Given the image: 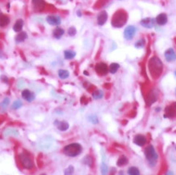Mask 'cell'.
Instances as JSON below:
<instances>
[{
    "label": "cell",
    "instance_id": "19",
    "mask_svg": "<svg viewBox=\"0 0 176 175\" xmlns=\"http://www.w3.org/2000/svg\"><path fill=\"white\" fill-rule=\"evenodd\" d=\"M156 23L159 25H164L167 23V16L165 13L159 14L157 17H156Z\"/></svg>",
    "mask_w": 176,
    "mask_h": 175
},
{
    "label": "cell",
    "instance_id": "1",
    "mask_svg": "<svg viewBox=\"0 0 176 175\" xmlns=\"http://www.w3.org/2000/svg\"><path fill=\"white\" fill-rule=\"evenodd\" d=\"M149 70L151 77L157 79L162 75L163 72V64L159 58L157 56L152 57L149 61Z\"/></svg>",
    "mask_w": 176,
    "mask_h": 175
},
{
    "label": "cell",
    "instance_id": "38",
    "mask_svg": "<svg viewBox=\"0 0 176 175\" xmlns=\"http://www.w3.org/2000/svg\"><path fill=\"white\" fill-rule=\"evenodd\" d=\"M6 58V55L4 54V52L0 49V59H5Z\"/></svg>",
    "mask_w": 176,
    "mask_h": 175
},
{
    "label": "cell",
    "instance_id": "25",
    "mask_svg": "<svg viewBox=\"0 0 176 175\" xmlns=\"http://www.w3.org/2000/svg\"><path fill=\"white\" fill-rule=\"evenodd\" d=\"M120 68V65H119L118 63H112L110 64L109 68H108V71H109L110 73L114 74L116 73L118 70V68Z\"/></svg>",
    "mask_w": 176,
    "mask_h": 175
},
{
    "label": "cell",
    "instance_id": "37",
    "mask_svg": "<svg viewBox=\"0 0 176 175\" xmlns=\"http://www.w3.org/2000/svg\"><path fill=\"white\" fill-rule=\"evenodd\" d=\"M0 80L3 82V83H6V84H8L9 83V79L8 77L5 76V75H1L0 76Z\"/></svg>",
    "mask_w": 176,
    "mask_h": 175
},
{
    "label": "cell",
    "instance_id": "43",
    "mask_svg": "<svg viewBox=\"0 0 176 175\" xmlns=\"http://www.w3.org/2000/svg\"></svg>",
    "mask_w": 176,
    "mask_h": 175
},
{
    "label": "cell",
    "instance_id": "30",
    "mask_svg": "<svg viewBox=\"0 0 176 175\" xmlns=\"http://www.w3.org/2000/svg\"><path fill=\"white\" fill-rule=\"evenodd\" d=\"M128 174L130 175H138L140 174V170L136 167H130L128 169Z\"/></svg>",
    "mask_w": 176,
    "mask_h": 175
},
{
    "label": "cell",
    "instance_id": "36",
    "mask_svg": "<svg viewBox=\"0 0 176 175\" xmlns=\"http://www.w3.org/2000/svg\"><path fill=\"white\" fill-rule=\"evenodd\" d=\"M74 166H69L65 170H64V174H72L73 173H74Z\"/></svg>",
    "mask_w": 176,
    "mask_h": 175
},
{
    "label": "cell",
    "instance_id": "6",
    "mask_svg": "<svg viewBox=\"0 0 176 175\" xmlns=\"http://www.w3.org/2000/svg\"><path fill=\"white\" fill-rule=\"evenodd\" d=\"M46 20L50 25L53 26H59L61 24V18L58 15H48Z\"/></svg>",
    "mask_w": 176,
    "mask_h": 175
},
{
    "label": "cell",
    "instance_id": "13",
    "mask_svg": "<svg viewBox=\"0 0 176 175\" xmlns=\"http://www.w3.org/2000/svg\"><path fill=\"white\" fill-rule=\"evenodd\" d=\"M108 20V13L105 11H102L97 16V24L99 26H103Z\"/></svg>",
    "mask_w": 176,
    "mask_h": 175
},
{
    "label": "cell",
    "instance_id": "39",
    "mask_svg": "<svg viewBox=\"0 0 176 175\" xmlns=\"http://www.w3.org/2000/svg\"><path fill=\"white\" fill-rule=\"evenodd\" d=\"M77 16L78 17H82V14H81V11H77Z\"/></svg>",
    "mask_w": 176,
    "mask_h": 175
},
{
    "label": "cell",
    "instance_id": "16",
    "mask_svg": "<svg viewBox=\"0 0 176 175\" xmlns=\"http://www.w3.org/2000/svg\"><path fill=\"white\" fill-rule=\"evenodd\" d=\"M28 39V34L25 31H21L17 34L16 38H15V41H16V43L19 44L21 43V42H24Z\"/></svg>",
    "mask_w": 176,
    "mask_h": 175
},
{
    "label": "cell",
    "instance_id": "24",
    "mask_svg": "<svg viewBox=\"0 0 176 175\" xmlns=\"http://www.w3.org/2000/svg\"><path fill=\"white\" fill-rule=\"evenodd\" d=\"M58 76L60 77L61 79H67L69 77V73L68 70H65V69H60L58 71Z\"/></svg>",
    "mask_w": 176,
    "mask_h": 175
},
{
    "label": "cell",
    "instance_id": "29",
    "mask_svg": "<svg viewBox=\"0 0 176 175\" xmlns=\"http://www.w3.org/2000/svg\"><path fill=\"white\" fill-rule=\"evenodd\" d=\"M92 96H93V98L95 99H99V98H103V96H104V93H103V91L100 90H97L96 91H94L93 94H92Z\"/></svg>",
    "mask_w": 176,
    "mask_h": 175
},
{
    "label": "cell",
    "instance_id": "40",
    "mask_svg": "<svg viewBox=\"0 0 176 175\" xmlns=\"http://www.w3.org/2000/svg\"><path fill=\"white\" fill-rule=\"evenodd\" d=\"M175 75H176V71H175Z\"/></svg>",
    "mask_w": 176,
    "mask_h": 175
},
{
    "label": "cell",
    "instance_id": "26",
    "mask_svg": "<svg viewBox=\"0 0 176 175\" xmlns=\"http://www.w3.org/2000/svg\"><path fill=\"white\" fill-rule=\"evenodd\" d=\"M128 163V160L125 156H121L119 157V159L118 160V161H117V165L119 167L124 166V165H126V164Z\"/></svg>",
    "mask_w": 176,
    "mask_h": 175
},
{
    "label": "cell",
    "instance_id": "10",
    "mask_svg": "<svg viewBox=\"0 0 176 175\" xmlns=\"http://www.w3.org/2000/svg\"><path fill=\"white\" fill-rule=\"evenodd\" d=\"M156 24V20L152 17H147V18H143V20H141L140 25L143 26L144 28L147 29H152L155 26Z\"/></svg>",
    "mask_w": 176,
    "mask_h": 175
},
{
    "label": "cell",
    "instance_id": "41",
    "mask_svg": "<svg viewBox=\"0 0 176 175\" xmlns=\"http://www.w3.org/2000/svg\"><path fill=\"white\" fill-rule=\"evenodd\" d=\"M175 94H176V90H175Z\"/></svg>",
    "mask_w": 176,
    "mask_h": 175
},
{
    "label": "cell",
    "instance_id": "32",
    "mask_svg": "<svg viewBox=\"0 0 176 175\" xmlns=\"http://www.w3.org/2000/svg\"><path fill=\"white\" fill-rule=\"evenodd\" d=\"M144 45H145V41H144V39H140L139 41H137L135 42V47L136 48H143L144 47Z\"/></svg>",
    "mask_w": 176,
    "mask_h": 175
},
{
    "label": "cell",
    "instance_id": "20",
    "mask_svg": "<svg viewBox=\"0 0 176 175\" xmlns=\"http://www.w3.org/2000/svg\"><path fill=\"white\" fill-rule=\"evenodd\" d=\"M24 24H25V22L22 19H19L17 20L16 23L14 24L13 25V30L16 32V33H20V32H21L22 30H23V27H24Z\"/></svg>",
    "mask_w": 176,
    "mask_h": 175
},
{
    "label": "cell",
    "instance_id": "33",
    "mask_svg": "<svg viewBox=\"0 0 176 175\" xmlns=\"http://www.w3.org/2000/svg\"><path fill=\"white\" fill-rule=\"evenodd\" d=\"M76 33H77V30H76V28L74 27V26H72L68 30V34H69L70 37H74V35H76Z\"/></svg>",
    "mask_w": 176,
    "mask_h": 175
},
{
    "label": "cell",
    "instance_id": "3",
    "mask_svg": "<svg viewBox=\"0 0 176 175\" xmlns=\"http://www.w3.org/2000/svg\"><path fill=\"white\" fill-rule=\"evenodd\" d=\"M83 152V147L77 142H73L66 145L63 149V152L69 157H76Z\"/></svg>",
    "mask_w": 176,
    "mask_h": 175
},
{
    "label": "cell",
    "instance_id": "34",
    "mask_svg": "<svg viewBox=\"0 0 176 175\" xmlns=\"http://www.w3.org/2000/svg\"><path fill=\"white\" fill-rule=\"evenodd\" d=\"M108 170V169L107 164H105V161H103V162H102V164H101V173H102V174H107Z\"/></svg>",
    "mask_w": 176,
    "mask_h": 175
},
{
    "label": "cell",
    "instance_id": "27",
    "mask_svg": "<svg viewBox=\"0 0 176 175\" xmlns=\"http://www.w3.org/2000/svg\"><path fill=\"white\" fill-rule=\"evenodd\" d=\"M23 106V103L20 99H17L16 101L13 102V104H11V109L18 110Z\"/></svg>",
    "mask_w": 176,
    "mask_h": 175
},
{
    "label": "cell",
    "instance_id": "28",
    "mask_svg": "<svg viewBox=\"0 0 176 175\" xmlns=\"http://www.w3.org/2000/svg\"><path fill=\"white\" fill-rule=\"evenodd\" d=\"M83 162H84V164L88 165L89 167L93 166V159H92L91 156H86L85 158L83 159Z\"/></svg>",
    "mask_w": 176,
    "mask_h": 175
},
{
    "label": "cell",
    "instance_id": "17",
    "mask_svg": "<svg viewBox=\"0 0 176 175\" xmlns=\"http://www.w3.org/2000/svg\"><path fill=\"white\" fill-rule=\"evenodd\" d=\"M157 91L156 90H152L150 91L149 94V95L146 98V101H147V104L148 105H150V104H153L154 102L157 101Z\"/></svg>",
    "mask_w": 176,
    "mask_h": 175
},
{
    "label": "cell",
    "instance_id": "4",
    "mask_svg": "<svg viewBox=\"0 0 176 175\" xmlns=\"http://www.w3.org/2000/svg\"><path fill=\"white\" fill-rule=\"evenodd\" d=\"M19 161L20 163L23 168L26 170H31L34 166V163L31 156L26 152H22L21 153L19 154L18 156Z\"/></svg>",
    "mask_w": 176,
    "mask_h": 175
},
{
    "label": "cell",
    "instance_id": "31",
    "mask_svg": "<svg viewBox=\"0 0 176 175\" xmlns=\"http://www.w3.org/2000/svg\"><path fill=\"white\" fill-rule=\"evenodd\" d=\"M9 104H10V99H9V98H5L3 100V102L1 103V104H0V107L2 108V109L3 110H5L8 107Z\"/></svg>",
    "mask_w": 176,
    "mask_h": 175
},
{
    "label": "cell",
    "instance_id": "12",
    "mask_svg": "<svg viewBox=\"0 0 176 175\" xmlns=\"http://www.w3.org/2000/svg\"><path fill=\"white\" fill-rule=\"evenodd\" d=\"M133 142H134L135 145L143 147V146L145 145L146 142H147V139H146V137L144 135L138 134V135L135 136L134 139H133Z\"/></svg>",
    "mask_w": 176,
    "mask_h": 175
},
{
    "label": "cell",
    "instance_id": "7",
    "mask_svg": "<svg viewBox=\"0 0 176 175\" xmlns=\"http://www.w3.org/2000/svg\"><path fill=\"white\" fill-rule=\"evenodd\" d=\"M137 29L134 25H129L124 30V37L127 40H130L135 35Z\"/></svg>",
    "mask_w": 176,
    "mask_h": 175
},
{
    "label": "cell",
    "instance_id": "42",
    "mask_svg": "<svg viewBox=\"0 0 176 175\" xmlns=\"http://www.w3.org/2000/svg\"><path fill=\"white\" fill-rule=\"evenodd\" d=\"M175 42H176V40H175Z\"/></svg>",
    "mask_w": 176,
    "mask_h": 175
},
{
    "label": "cell",
    "instance_id": "8",
    "mask_svg": "<svg viewBox=\"0 0 176 175\" xmlns=\"http://www.w3.org/2000/svg\"><path fill=\"white\" fill-rule=\"evenodd\" d=\"M96 72L100 76H105L108 73V67L105 63H99L96 65Z\"/></svg>",
    "mask_w": 176,
    "mask_h": 175
},
{
    "label": "cell",
    "instance_id": "15",
    "mask_svg": "<svg viewBox=\"0 0 176 175\" xmlns=\"http://www.w3.org/2000/svg\"><path fill=\"white\" fill-rule=\"evenodd\" d=\"M32 1V4H33L34 9H36L37 11H42L45 8V1L44 0H31Z\"/></svg>",
    "mask_w": 176,
    "mask_h": 175
},
{
    "label": "cell",
    "instance_id": "18",
    "mask_svg": "<svg viewBox=\"0 0 176 175\" xmlns=\"http://www.w3.org/2000/svg\"><path fill=\"white\" fill-rule=\"evenodd\" d=\"M55 126H57V129L61 131H66L69 128V125L67 121H59V120H55Z\"/></svg>",
    "mask_w": 176,
    "mask_h": 175
},
{
    "label": "cell",
    "instance_id": "9",
    "mask_svg": "<svg viewBox=\"0 0 176 175\" xmlns=\"http://www.w3.org/2000/svg\"><path fill=\"white\" fill-rule=\"evenodd\" d=\"M21 96L25 101L29 102V103H31L35 99V95L31 90H28V89H25V90H22Z\"/></svg>",
    "mask_w": 176,
    "mask_h": 175
},
{
    "label": "cell",
    "instance_id": "21",
    "mask_svg": "<svg viewBox=\"0 0 176 175\" xmlns=\"http://www.w3.org/2000/svg\"><path fill=\"white\" fill-rule=\"evenodd\" d=\"M10 23V18L7 15L0 14V27L4 28L8 26Z\"/></svg>",
    "mask_w": 176,
    "mask_h": 175
},
{
    "label": "cell",
    "instance_id": "11",
    "mask_svg": "<svg viewBox=\"0 0 176 175\" xmlns=\"http://www.w3.org/2000/svg\"><path fill=\"white\" fill-rule=\"evenodd\" d=\"M165 117H174L176 116V103H173L165 108Z\"/></svg>",
    "mask_w": 176,
    "mask_h": 175
},
{
    "label": "cell",
    "instance_id": "2",
    "mask_svg": "<svg viewBox=\"0 0 176 175\" xmlns=\"http://www.w3.org/2000/svg\"><path fill=\"white\" fill-rule=\"evenodd\" d=\"M127 18H128V17H127V11H124L122 9H120L114 13L113 18H112L111 24L113 27L121 28L127 23Z\"/></svg>",
    "mask_w": 176,
    "mask_h": 175
},
{
    "label": "cell",
    "instance_id": "5",
    "mask_svg": "<svg viewBox=\"0 0 176 175\" xmlns=\"http://www.w3.org/2000/svg\"><path fill=\"white\" fill-rule=\"evenodd\" d=\"M144 155H145L147 161L150 163V164H155L157 159H158V154L156 152V150H155V148H153L152 145H149L145 148Z\"/></svg>",
    "mask_w": 176,
    "mask_h": 175
},
{
    "label": "cell",
    "instance_id": "14",
    "mask_svg": "<svg viewBox=\"0 0 176 175\" xmlns=\"http://www.w3.org/2000/svg\"><path fill=\"white\" fill-rule=\"evenodd\" d=\"M165 58L168 62H173L176 60V54L173 48H169L165 51Z\"/></svg>",
    "mask_w": 176,
    "mask_h": 175
},
{
    "label": "cell",
    "instance_id": "23",
    "mask_svg": "<svg viewBox=\"0 0 176 175\" xmlns=\"http://www.w3.org/2000/svg\"><path fill=\"white\" fill-rule=\"evenodd\" d=\"M64 56L65 60H73L76 56V52L71 50H66L64 52Z\"/></svg>",
    "mask_w": 176,
    "mask_h": 175
},
{
    "label": "cell",
    "instance_id": "35",
    "mask_svg": "<svg viewBox=\"0 0 176 175\" xmlns=\"http://www.w3.org/2000/svg\"><path fill=\"white\" fill-rule=\"evenodd\" d=\"M89 120H90V121H91L92 124H94V125H96V124L99 123V120H98V118H97L96 116H91L90 118H89Z\"/></svg>",
    "mask_w": 176,
    "mask_h": 175
},
{
    "label": "cell",
    "instance_id": "22",
    "mask_svg": "<svg viewBox=\"0 0 176 175\" xmlns=\"http://www.w3.org/2000/svg\"><path fill=\"white\" fill-rule=\"evenodd\" d=\"M64 34V30L60 27H56L53 31V37L55 39H61Z\"/></svg>",
    "mask_w": 176,
    "mask_h": 175
}]
</instances>
